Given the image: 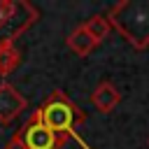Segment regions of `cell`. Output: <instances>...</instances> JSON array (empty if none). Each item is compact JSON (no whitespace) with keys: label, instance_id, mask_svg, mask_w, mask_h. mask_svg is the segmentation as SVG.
<instances>
[{"label":"cell","instance_id":"cell-1","mask_svg":"<svg viewBox=\"0 0 149 149\" xmlns=\"http://www.w3.org/2000/svg\"><path fill=\"white\" fill-rule=\"evenodd\" d=\"M107 19L133 49L149 47V0H121L109 7Z\"/></svg>","mask_w":149,"mask_h":149},{"label":"cell","instance_id":"cell-3","mask_svg":"<svg viewBox=\"0 0 149 149\" xmlns=\"http://www.w3.org/2000/svg\"><path fill=\"white\" fill-rule=\"evenodd\" d=\"M40 12L26 0H0V44L14 42L21 33H26Z\"/></svg>","mask_w":149,"mask_h":149},{"label":"cell","instance_id":"cell-2","mask_svg":"<svg viewBox=\"0 0 149 149\" xmlns=\"http://www.w3.org/2000/svg\"><path fill=\"white\" fill-rule=\"evenodd\" d=\"M37 116H40L42 123H44L47 128H51L54 133L65 135V137H74V140H79L77 133H74V128L86 121L84 112H81L61 88H54V91L49 93V98H47V100L42 102V107L37 109Z\"/></svg>","mask_w":149,"mask_h":149},{"label":"cell","instance_id":"cell-9","mask_svg":"<svg viewBox=\"0 0 149 149\" xmlns=\"http://www.w3.org/2000/svg\"><path fill=\"white\" fill-rule=\"evenodd\" d=\"M19 63H21V54L14 47V42L0 44V74H9Z\"/></svg>","mask_w":149,"mask_h":149},{"label":"cell","instance_id":"cell-8","mask_svg":"<svg viewBox=\"0 0 149 149\" xmlns=\"http://www.w3.org/2000/svg\"><path fill=\"white\" fill-rule=\"evenodd\" d=\"M81 28L100 44V42H105L107 37H109V33H112V23H109V19L105 16V14H93L91 19H86L84 23H81Z\"/></svg>","mask_w":149,"mask_h":149},{"label":"cell","instance_id":"cell-11","mask_svg":"<svg viewBox=\"0 0 149 149\" xmlns=\"http://www.w3.org/2000/svg\"><path fill=\"white\" fill-rule=\"evenodd\" d=\"M147 147H149V137H147Z\"/></svg>","mask_w":149,"mask_h":149},{"label":"cell","instance_id":"cell-4","mask_svg":"<svg viewBox=\"0 0 149 149\" xmlns=\"http://www.w3.org/2000/svg\"><path fill=\"white\" fill-rule=\"evenodd\" d=\"M23 142L26 149H63L65 147V135L54 133L51 128H47L42 123V119L37 116V112H33V116L21 126V130L16 133Z\"/></svg>","mask_w":149,"mask_h":149},{"label":"cell","instance_id":"cell-6","mask_svg":"<svg viewBox=\"0 0 149 149\" xmlns=\"http://www.w3.org/2000/svg\"><path fill=\"white\" fill-rule=\"evenodd\" d=\"M119 102H121V93L112 81H100L95 86V91L91 93V105L100 114H109Z\"/></svg>","mask_w":149,"mask_h":149},{"label":"cell","instance_id":"cell-5","mask_svg":"<svg viewBox=\"0 0 149 149\" xmlns=\"http://www.w3.org/2000/svg\"><path fill=\"white\" fill-rule=\"evenodd\" d=\"M28 107V100L12 86V84H0V123L14 121L23 109Z\"/></svg>","mask_w":149,"mask_h":149},{"label":"cell","instance_id":"cell-7","mask_svg":"<svg viewBox=\"0 0 149 149\" xmlns=\"http://www.w3.org/2000/svg\"><path fill=\"white\" fill-rule=\"evenodd\" d=\"M68 47L77 54V56H81V58H86V56H91L93 51H95V47H98V42L81 28V26H77L70 35H68Z\"/></svg>","mask_w":149,"mask_h":149},{"label":"cell","instance_id":"cell-10","mask_svg":"<svg viewBox=\"0 0 149 149\" xmlns=\"http://www.w3.org/2000/svg\"><path fill=\"white\" fill-rule=\"evenodd\" d=\"M5 149H26V147H23V142H21V137H19V135L14 133V135L9 137V142L5 144Z\"/></svg>","mask_w":149,"mask_h":149}]
</instances>
